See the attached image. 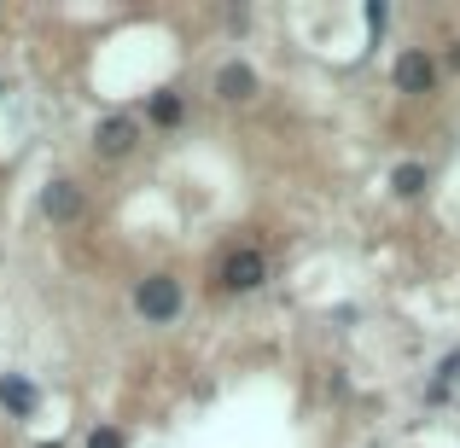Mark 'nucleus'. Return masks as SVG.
I'll use <instances>...</instances> for the list:
<instances>
[{"label":"nucleus","mask_w":460,"mask_h":448,"mask_svg":"<svg viewBox=\"0 0 460 448\" xmlns=\"http://www.w3.org/2000/svg\"><path fill=\"white\" fill-rule=\"evenodd\" d=\"M135 140H140V123H135V117H123V111L100 117V128H93V152H100V157H128V152H135Z\"/></svg>","instance_id":"obj_3"},{"label":"nucleus","mask_w":460,"mask_h":448,"mask_svg":"<svg viewBox=\"0 0 460 448\" xmlns=\"http://www.w3.org/2000/svg\"><path fill=\"white\" fill-rule=\"evenodd\" d=\"M152 123H181V100H175V93H157V100H152Z\"/></svg>","instance_id":"obj_9"},{"label":"nucleus","mask_w":460,"mask_h":448,"mask_svg":"<svg viewBox=\"0 0 460 448\" xmlns=\"http://www.w3.org/2000/svg\"><path fill=\"white\" fill-rule=\"evenodd\" d=\"M262 280H269V257H262V250L239 245V250L222 257V285H227V292H257Z\"/></svg>","instance_id":"obj_1"},{"label":"nucleus","mask_w":460,"mask_h":448,"mask_svg":"<svg viewBox=\"0 0 460 448\" xmlns=\"http://www.w3.org/2000/svg\"><path fill=\"white\" fill-rule=\"evenodd\" d=\"M41 210L53 215V222H70V215L82 210V198H76V187H70V180H53V187L41 192Z\"/></svg>","instance_id":"obj_6"},{"label":"nucleus","mask_w":460,"mask_h":448,"mask_svg":"<svg viewBox=\"0 0 460 448\" xmlns=\"http://www.w3.org/2000/svg\"><path fill=\"white\" fill-rule=\"evenodd\" d=\"M0 402H6L12 414H35V384H30V379H12V373H6V379H0Z\"/></svg>","instance_id":"obj_7"},{"label":"nucleus","mask_w":460,"mask_h":448,"mask_svg":"<svg viewBox=\"0 0 460 448\" xmlns=\"http://www.w3.org/2000/svg\"><path fill=\"white\" fill-rule=\"evenodd\" d=\"M216 93H222V100H251V93H257V70L251 65H222L216 70Z\"/></svg>","instance_id":"obj_5"},{"label":"nucleus","mask_w":460,"mask_h":448,"mask_svg":"<svg viewBox=\"0 0 460 448\" xmlns=\"http://www.w3.org/2000/svg\"><path fill=\"white\" fill-rule=\"evenodd\" d=\"M455 379H460V356H449V361L438 367V384H431V396H443V391H449Z\"/></svg>","instance_id":"obj_10"},{"label":"nucleus","mask_w":460,"mask_h":448,"mask_svg":"<svg viewBox=\"0 0 460 448\" xmlns=\"http://www.w3.org/2000/svg\"><path fill=\"white\" fill-rule=\"evenodd\" d=\"M135 309L146 314V321H175V314H181V280H169V274H152V280H140Z\"/></svg>","instance_id":"obj_2"},{"label":"nucleus","mask_w":460,"mask_h":448,"mask_svg":"<svg viewBox=\"0 0 460 448\" xmlns=\"http://www.w3.org/2000/svg\"><path fill=\"white\" fill-rule=\"evenodd\" d=\"M431 82H438V65H431L426 53H402L396 58V88L402 93H431Z\"/></svg>","instance_id":"obj_4"},{"label":"nucleus","mask_w":460,"mask_h":448,"mask_svg":"<svg viewBox=\"0 0 460 448\" xmlns=\"http://www.w3.org/2000/svg\"><path fill=\"white\" fill-rule=\"evenodd\" d=\"M88 448H123V437H117V431H93Z\"/></svg>","instance_id":"obj_11"},{"label":"nucleus","mask_w":460,"mask_h":448,"mask_svg":"<svg viewBox=\"0 0 460 448\" xmlns=\"http://www.w3.org/2000/svg\"><path fill=\"white\" fill-rule=\"evenodd\" d=\"M391 187L402 192V198H414V192H426V169H420V163H396Z\"/></svg>","instance_id":"obj_8"}]
</instances>
